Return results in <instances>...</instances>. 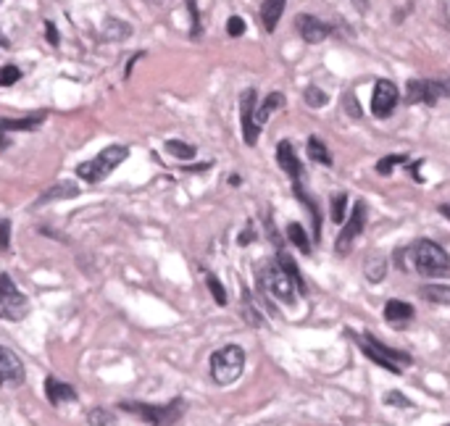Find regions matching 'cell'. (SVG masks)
<instances>
[{
  "label": "cell",
  "mask_w": 450,
  "mask_h": 426,
  "mask_svg": "<svg viewBox=\"0 0 450 426\" xmlns=\"http://www.w3.org/2000/svg\"><path fill=\"white\" fill-rule=\"evenodd\" d=\"M406 256H408V266L424 279H440L450 274L448 250L432 239H416L413 245L406 248Z\"/></svg>",
  "instance_id": "6da1fadb"
},
{
  "label": "cell",
  "mask_w": 450,
  "mask_h": 426,
  "mask_svg": "<svg viewBox=\"0 0 450 426\" xmlns=\"http://www.w3.org/2000/svg\"><path fill=\"white\" fill-rule=\"evenodd\" d=\"M345 334H350V337L358 342V347L363 350V356L369 358L371 363L387 368V371H390V374H395V377H400L406 366H413V358H411V353H403V350H395V347L385 345L382 339H377L374 334H369V332L356 334L353 329H345Z\"/></svg>",
  "instance_id": "7a4b0ae2"
},
{
  "label": "cell",
  "mask_w": 450,
  "mask_h": 426,
  "mask_svg": "<svg viewBox=\"0 0 450 426\" xmlns=\"http://www.w3.org/2000/svg\"><path fill=\"white\" fill-rule=\"evenodd\" d=\"M130 158L127 145H108L103 148L92 161H82L77 166V177H82L87 184H100L103 179H108L113 171L119 169L124 161Z\"/></svg>",
  "instance_id": "3957f363"
},
{
  "label": "cell",
  "mask_w": 450,
  "mask_h": 426,
  "mask_svg": "<svg viewBox=\"0 0 450 426\" xmlns=\"http://www.w3.org/2000/svg\"><path fill=\"white\" fill-rule=\"evenodd\" d=\"M242 368H245V350L240 345H224L219 347L208 361L211 379L219 387L235 384L242 377Z\"/></svg>",
  "instance_id": "277c9868"
},
{
  "label": "cell",
  "mask_w": 450,
  "mask_h": 426,
  "mask_svg": "<svg viewBox=\"0 0 450 426\" xmlns=\"http://www.w3.org/2000/svg\"><path fill=\"white\" fill-rule=\"evenodd\" d=\"M258 287L261 292H266L271 298H277L285 306H295V295H298V287L290 279V274L277 263V261H269L258 268Z\"/></svg>",
  "instance_id": "5b68a950"
},
{
  "label": "cell",
  "mask_w": 450,
  "mask_h": 426,
  "mask_svg": "<svg viewBox=\"0 0 450 426\" xmlns=\"http://www.w3.org/2000/svg\"><path fill=\"white\" fill-rule=\"evenodd\" d=\"M121 411L127 413H135L140 421H148V424H177L182 416H185V400L177 397L171 403H163V406H153V403H135V400H124L119 403Z\"/></svg>",
  "instance_id": "8992f818"
},
{
  "label": "cell",
  "mask_w": 450,
  "mask_h": 426,
  "mask_svg": "<svg viewBox=\"0 0 450 426\" xmlns=\"http://www.w3.org/2000/svg\"><path fill=\"white\" fill-rule=\"evenodd\" d=\"M450 98V77L442 80H408L406 84V103L408 106H437L440 100Z\"/></svg>",
  "instance_id": "52a82bcc"
},
{
  "label": "cell",
  "mask_w": 450,
  "mask_h": 426,
  "mask_svg": "<svg viewBox=\"0 0 450 426\" xmlns=\"http://www.w3.org/2000/svg\"><path fill=\"white\" fill-rule=\"evenodd\" d=\"M30 313V303L21 295V289L13 284L8 274H0V318L6 321H21Z\"/></svg>",
  "instance_id": "ba28073f"
},
{
  "label": "cell",
  "mask_w": 450,
  "mask_h": 426,
  "mask_svg": "<svg viewBox=\"0 0 450 426\" xmlns=\"http://www.w3.org/2000/svg\"><path fill=\"white\" fill-rule=\"evenodd\" d=\"M366 218H369V206H366V200H356V206L350 211L348 221H342V229H340V234H337V242H335V248H337L340 256H348L350 245L356 242V237L363 234Z\"/></svg>",
  "instance_id": "9c48e42d"
},
{
  "label": "cell",
  "mask_w": 450,
  "mask_h": 426,
  "mask_svg": "<svg viewBox=\"0 0 450 426\" xmlns=\"http://www.w3.org/2000/svg\"><path fill=\"white\" fill-rule=\"evenodd\" d=\"M256 106H258V92L256 87H248L240 95V127H242V139L245 145L253 148L258 142L261 127L256 124Z\"/></svg>",
  "instance_id": "30bf717a"
},
{
  "label": "cell",
  "mask_w": 450,
  "mask_h": 426,
  "mask_svg": "<svg viewBox=\"0 0 450 426\" xmlns=\"http://www.w3.org/2000/svg\"><path fill=\"white\" fill-rule=\"evenodd\" d=\"M400 103V92L395 87V82L390 80H377L374 84V95H371V113L377 119H390Z\"/></svg>",
  "instance_id": "8fae6325"
},
{
  "label": "cell",
  "mask_w": 450,
  "mask_h": 426,
  "mask_svg": "<svg viewBox=\"0 0 450 426\" xmlns=\"http://www.w3.org/2000/svg\"><path fill=\"white\" fill-rule=\"evenodd\" d=\"M295 30L298 35L303 37V42H308V45H319L330 37L335 27L327 24V21H321L319 16H313V13H298L295 16Z\"/></svg>",
  "instance_id": "7c38bea8"
},
{
  "label": "cell",
  "mask_w": 450,
  "mask_h": 426,
  "mask_svg": "<svg viewBox=\"0 0 450 426\" xmlns=\"http://www.w3.org/2000/svg\"><path fill=\"white\" fill-rule=\"evenodd\" d=\"M24 366H21L19 356L8 350V347H0V387H19L24 384Z\"/></svg>",
  "instance_id": "4fadbf2b"
},
{
  "label": "cell",
  "mask_w": 450,
  "mask_h": 426,
  "mask_svg": "<svg viewBox=\"0 0 450 426\" xmlns=\"http://www.w3.org/2000/svg\"><path fill=\"white\" fill-rule=\"evenodd\" d=\"M277 163H280V169L292 179V182H298L303 177V163H300L298 153H295V145H292L290 139H282L280 145H277Z\"/></svg>",
  "instance_id": "5bb4252c"
},
{
  "label": "cell",
  "mask_w": 450,
  "mask_h": 426,
  "mask_svg": "<svg viewBox=\"0 0 450 426\" xmlns=\"http://www.w3.org/2000/svg\"><path fill=\"white\" fill-rule=\"evenodd\" d=\"M45 124V113L30 116V119H0V150H6L8 145V132H32V129H40Z\"/></svg>",
  "instance_id": "9a60e30c"
},
{
  "label": "cell",
  "mask_w": 450,
  "mask_h": 426,
  "mask_svg": "<svg viewBox=\"0 0 450 426\" xmlns=\"http://www.w3.org/2000/svg\"><path fill=\"white\" fill-rule=\"evenodd\" d=\"M292 192H295V198L303 203V208H308L311 213V221H313V239L319 242L321 239V211H319V203L313 200V195H311L308 189L303 187V182H292Z\"/></svg>",
  "instance_id": "2e32d148"
},
{
  "label": "cell",
  "mask_w": 450,
  "mask_h": 426,
  "mask_svg": "<svg viewBox=\"0 0 450 426\" xmlns=\"http://www.w3.org/2000/svg\"><path fill=\"white\" fill-rule=\"evenodd\" d=\"M413 316H416V311H413V306H408V303H403V300H387L385 303V321L390 324V327H398L403 329L408 321H413Z\"/></svg>",
  "instance_id": "e0dca14e"
},
{
  "label": "cell",
  "mask_w": 450,
  "mask_h": 426,
  "mask_svg": "<svg viewBox=\"0 0 450 426\" xmlns=\"http://www.w3.org/2000/svg\"><path fill=\"white\" fill-rule=\"evenodd\" d=\"M45 395H48L50 406H56V408H61V406H66V403H74V400H77L74 387L63 384V382H58L56 377L45 379Z\"/></svg>",
  "instance_id": "ac0fdd59"
},
{
  "label": "cell",
  "mask_w": 450,
  "mask_h": 426,
  "mask_svg": "<svg viewBox=\"0 0 450 426\" xmlns=\"http://www.w3.org/2000/svg\"><path fill=\"white\" fill-rule=\"evenodd\" d=\"M285 6H287V0H263L261 3V24H263V30L269 35H274V30L280 27Z\"/></svg>",
  "instance_id": "d6986e66"
},
{
  "label": "cell",
  "mask_w": 450,
  "mask_h": 426,
  "mask_svg": "<svg viewBox=\"0 0 450 426\" xmlns=\"http://www.w3.org/2000/svg\"><path fill=\"white\" fill-rule=\"evenodd\" d=\"M77 195H80V187H77L74 182H56V184H50L40 198H37V206H48L53 200H71V198H77Z\"/></svg>",
  "instance_id": "ffe728a7"
},
{
  "label": "cell",
  "mask_w": 450,
  "mask_h": 426,
  "mask_svg": "<svg viewBox=\"0 0 450 426\" xmlns=\"http://www.w3.org/2000/svg\"><path fill=\"white\" fill-rule=\"evenodd\" d=\"M387 268H390V258L382 256V253H371L363 263V274L369 279L371 284H380L382 279L387 277Z\"/></svg>",
  "instance_id": "44dd1931"
},
{
  "label": "cell",
  "mask_w": 450,
  "mask_h": 426,
  "mask_svg": "<svg viewBox=\"0 0 450 426\" xmlns=\"http://www.w3.org/2000/svg\"><path fill=\"white\" fill-rule=\"evenodd\" d=\"M277 263H280V266L285 268L287 274H290V279L295 282V287H298V295H303V298H306V295H308V287H306V279H303V274H300L298 263L292 261V256L287 253V250H282V248L277 250Z\"/></svg>",
  "instance_id": "7402d4cb"
},
{
  "label": "cell",
  "mask_w": 450,
  "mask_h": 426,
  "mask_svg": "<svg viewBox=\"0 0 450 426\" xmlns=\"http://www.w3.org/2000/svg\"><path fill=\"white\" fill-rule=\"evenodd\" d=\"M306 153H308V158L313 161V163H319V166H327V169L335 166V163H332V153L327 150V142H321L316 134L308 137V142H306Z\"/></svg>",
  "instance_id": "603a6c76"
},
{
  "label": "cell",
  "mask_w": 450,
  "mask_h": 426,
  "mask_svg": "<svg viewBox=\"0 0 450 426\" xmlns=\"http://www.w3.org/2000/svg\"><path fill=\"white\" fill-rule=\"evenodd\" d=\"M132 35V24L127 21L116 19V16H108V19L103 21V37L111 42H119V40H127Z\"/></svg>",
  "instance_id": "cb8c5ba5"
},
{
  "label": "cell",
  "mask_w": 450,
  "mask_h": 426,
  "mask_svg": "<svg viewBox=\"0 0 450 426\" xmlns=\"http://www.w3.org/2000/svg\"><path fill=\"white\" fill-rule=\"evenodd\" d=\"M282 106H285V95H282V92H271L269 98L263 100L261 106H256V124L263 129V124L271 119V113H274V111H280Z\"/></svg>",
  "instance_id": "d4e9b609"
},
{
  "label": "cell",
  "mask_w": 450,
  "mask_h": 426,
  "mask_svg": "<svg viewBox=\"0 0 450 426\" xmlns=\"http://www.w3.org/2000/svg\"><path fill=\"white\" fill-rule=\"evenodd\" d=\"M419 295L427 303H435V306H450V284H421Z\"/></svg>",
  "instance_id": "484cf974"
},
{
  "label": "cell",
  "mask_w": 450,
  "mask_h": 426,
  "mask_svg": "<svg viewBox=\"0 0 450 426\" xmlns=\"http://www.w3.org/2000/svg\"><path fill=\"white\" fill-rule=\"evenodd\" d=\"M287 239H290L303 256H311V253H313V248H311V237L306 234V227L298 224V221H290V224H287Z\"/></svg>",
  "instance_id": "4316f807"
},
{
  "label": "cell",
  "mask_w": 450,
  "mask_h": 426,
  "mask_svg": "<svg viewBox=\"0 0 450 426\" xmlns=\"http://www.w3.org/2000/svg\"><path fill=\"white\" fill-rule=\"evenodd\" d=\"M242 318L248 321L250 327H263V316H261V311L256 308L253 298H250V289L242 287Z\"/></svg>",
  "instance_id": "83f0119b"
},
{
  "label": "cell",
  "mask_w": 450,
  "mask_h": 426,
  "mask_svg": "<svg viewBox=\"0 0 450 426\" xmlns=\"http://www.w3.org/2000/svg\"><path fill=\"white\" fill-rule=\"evenodd\" d=\"M345 213H348V192H337L332 195L330 200V216L335 224H342L345 221Z\"/></svg>",
  "instance_id": "f1b7e54d"
},
{
  "label": "cell",
  "mask_w": 450,
  "mask_h": 426,
  "mask_svg": "<svg viewBox=\"0 0 450 426\" xmlns=\"http://www.w3.org/2000/svg\"><path fill=\"white\" fill-rule=\"evenodd\" d=\"M303 100H306V106L308 108H324L327 103H330V98H327V92L321 87H316V84H308V87L303 89Z\"/></svg>",
  "instance_id": "f546056e"
},
{
  "label": "cell",
  "mask_w": 450,
  "mask_h": 426,
  "mask_svg": "<svg viewBox=\"0 0 450 426\" xmlns=\"http://www.w3.org/2000/svg\"><path fill=\"white\" fill-rule=\"evenodd\" d=\"M166 153L180 161H190L192 156H195V145L182 142V139H169V142H166Z\"/></svg>",
  "instance_id": "4dcf8cb0"
},
{
  "label": "cell",
  "mask_w": 450,
  "mask_h": 426,
  "mask_svg": "<svg viewBox=\"0 0 450 426\" xmlns=\"http://www.w3.org/2000/svg\"><path fill=\"white\" fill-rule=\"evenodd\" d=\"M406 156H385V158L377 161V166H374V171L380 174V177H390L392 171L398 169V163H406Z\"/></svg>",
  "instance_id": "1f68e13d"
},
{
  "label": "cell",
  "mask_w": 450,
  "mask_h": 426,
  "mask_svg": "<svg viewBox=\"0 0 450 426\" xmlns=\"http://www.w3.org/2000/svg\"><path fill=\"white\" fill-rule=\"evenodd\" d=\"M206 284H208L211 295H213V300H216V306H227V303H230V298H227V289H224V284H221V282L213 277V274H206Z\"/></svg>",
  "instance_id": "d6a6232c"
},
{
  "label": "cell",
  "mask_w": 450,
  "mask_h": 426,
  "mask_svg": "<svg viewBox=\"0 0 450 426\" xmlns=\"http://www.w3.org/2000/svg\"><path fill=\"white\" fill-rule=\"evenodd\" d=\"M342 108H345V113H348L350 119H361V116H363V111H361L358 106V98H356L353 89H348V92L342 95Z\"/></svg>",
  "instance_id": "836d02e7"
},
{
  "label": "cell",
  "mask_w": 450,
  "mask_h": 426,
  "mask_svg": "<svg viewBox=\"0 0 450 426\" xmlns=\"http://www.w3.org/2000/svg\"><path fill=\"white\" fill-rule=\"evenodd\" d=\"M21 80V69L19 66H13V63H6V66H0V87H11V84H16Z\"/></svg>",
  "instance_id": "e575fe53"
},
{
  "label": "cell",
  "mask_w": 450,
  "mask_h": 426,
  "mask_svg": "<svg viewBox=\"0 0 450 426\" xmlns=\"http://www.w3.org/2000/svg\"><path fill=\"white\" fill-rule=\"evenodd\" d=\"M382 403L390 408H413V403H411L408 397H403V392H398V389H390L387 395L382 397Z\"/></svg>",
  "instance_id": "d590c367"
},
{
  "label": "cell",
  "mask_w": 450,
  "mask_h": 426,
  "mask_svg": "<svg viewBox=\"0 0 450 426\" xmlns=\"http://www.w3.org/2000/svg\"><path fill=\"white\" fill-rule=\"evenodd\" d=\"M87 424H90V426H103V424L113 426V424H116V418L111 416L108 411H103V408H95L90 416H87Z\"/></svg>",
  "instance_id": "8d00e7d4"
},
{
  "label": "cell",
  "mask_w": 450,
  "mask_h": 426,
  "mask_svg": "<svg viewBox=\"0 0 450 426\" xmlns=\"http://www.w3.org/2000/svg\"><path fill=\"white\" fill-rule=\"evenodd\" d=\"M245 30H248V27H245V19H242V16H230V21H227V35H230V37H242Z\"/></svg>",
  "instance_id": "74e56055"
},
{
  "label": "cell",
  "mask_w": 450,
  "mask_h": 426,
  "mask_svg": "<svg viewBox=\"0 0 450 426\" xmlns=\"http://www.w3.org/2000/svg\"><path fill=\"white\" fill-rule=\"evenodd\" d=\"M187 11H190V19H192L190 37H192V40H198V37H200V13H198V3H195V0H187Z\"/></svg>",
  "instance_id": "f35d334b"
},
{
  "label": "cell",
  "mask_w": 450,
  "mask_h": 426,
  "mask_svg": "<svg viewBox=\"0 0 450 426\" xmlns=\"http://www.w3.org/2000/svg\"><path fill=\"white\" fill-rule=\"evenodd\" d=\"M11 250V221L8 218H0V253H8Z\"/></svg>",
  "instance_id": "ab89813d"
},
{
  "label": "cell",
  "mask_w": 450,
  "mask_h": 426,
  "mask_svg": "<svg viewBox=\"0 0 450 426\" xmlns=\"http://www.w3.org/2000/svg\"><path fill=\"white\" fill-rule=\"evenodd\" d=\"M45 37H48V42L53 45V48H58L61 37H58V30H56V24H53V21H45Z\"/></svg>",
  "instance_id": "60d3db41"
},
{
  "label": "cell",
  "mask_w": 450,
  "mask_h": 426,
  "mask_svg": "<svg viewBox=\"0 0 450 426\" xmlns=\"http://www.w3.org/2000/svg\"><path fill=\"white\" fill-rule=\"evenodd\" d=\"M253 239H256V229H253V224H248V227H245V232H242L240 237H237V245H240V248H245V245H250Z\"/></svg>",
  "instance_id": "b9f144b4"
},
{
  "label": "cell",
  "mask_w": 450,
  "mask_h": 426,
  "mask_svg": "<svg viewBox=\"0 0 450 426\" xmlns=\"http://www.w3.org/2000/svg\"><path fill=\"white\" fill-rule=\"evenodd\" d=\"M421 163H424V161H413V163H411V161H406V169H408V174H411V177H413V179H416V182H419V184H421V182H424V177H421Z\"/></svg>",
  "instance_id": "7bdbcfd3"
},
{
  "label": "cell",
  "mask_w": 450,
  "mask_h": 426,
  "mask_svg": "<svg viewBox=\"0 0 450 426\" xmlns=\"http://www.w3.org/2000/svg\"><path fill=\"white\" fill-rule=\"evenodd\" d=\"M353 6L358 8V13H366L369 11V0H353Z\"/></svg>",
  "instance_id": "ee69618b"
},
{
  "label": "cell",
  "mask_w": 450,
  "mask_h": 426,
  "mask_svg": "<svg viewBox=\"0 0 450 426\" xmlns=\"http://www.w3.org/2000/svg\"><path fill=\"white\" fill-rule=\"evenodd\" d=\"M437 211H440V216L450 218V203H442V206H437Z\"/></svg>",
  "instance_id": "f6af8a7d"
},
{
  "label": "cell",
  "mask_w": 450,
  "mask_h": 426,
  "mask_svg": "<svg viewBox=\"0 0 450 426\" xmlns=\"http://www.w3.org/2000/svg\"><path fill=\"white\" fill-rule=\"evenodd\" d=\"M230 184H232V187H237V184H240V177H237V174H232V177H230Z\"/></svg>",
  "instance_id": "bcb514c9"
}]
</instances>
